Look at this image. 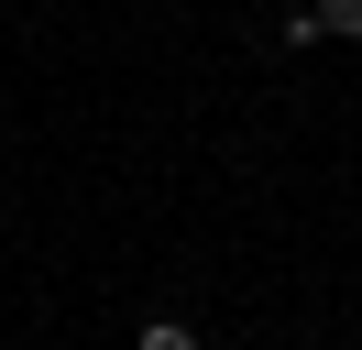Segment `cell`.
Wrapping results in <instances>:
<instances>
[{"instance_id": "obj_1", "label": "cell", "mask_w": 362, "mask_h": 350, "mask_svg": "<svg viewBox=\"0 0 362 350\" xmlns=\"http://www.w3.org/2000/svg\"><path fill=\"white\" fill-rule=\"evenodd\" d=\"M308 22L318 33H362V0H308Z\"/></svg>"}, {"instance_id": "obj_2", "label": "cell", "mask_w": 362, "mask_h": 350, "mask_svg": "<svg viewBox=\"0 0 362 350\" xmlns=\"http://www.w3.org/2000/svg\"><path fill=\"white\" fill-rule=\"evenodd\" d=\"M143 350H198V328H176V318H143Z\"/></svg>"}]
</instances>
